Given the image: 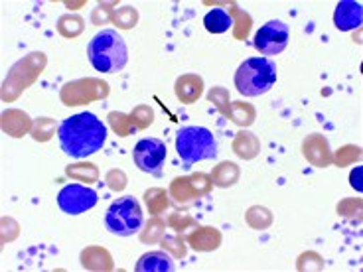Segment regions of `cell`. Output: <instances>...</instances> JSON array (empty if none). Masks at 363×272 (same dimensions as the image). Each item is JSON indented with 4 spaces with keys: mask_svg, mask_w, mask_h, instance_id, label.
<instances>
[{
    "mask_svg": "<svg viewBox=\"0 0 363 272\" xmlns=\"http://www.w3.org/2000/svg\"><path fill=\"white\" fill-rule=\"evenodd\" d=\"M166 144L158 138H143L135 144L133 150V160L135 166L145 174H160V168L166 162Z\"/></svg>",
    "mask_w": 363,
    "mask_h": 272,
    "instance_id": "obj_8",
    "label": "cell"
},
{
    "mask_svg": "<svg viewBox=\"0 0 363 272\" xmlns=\"http://www.w3.org/2000/svg\"><path fill=\"white\" fill-rule=\"evenodd\" d=\"M289 40H291L289 26L282 20H271L259 28V32L255 34L253 45L263 55H279L286 50Z\"/></svg>",
    "mask_w": 363,
    "mask_h": 272,
    "instance_id": "obj_7",
    "label": "cell"
},
{
    "mask_svg": "<svg viewBox=\"0 0 363 272\" xmlns=\"http://www.w3.org/2000/svg\"><path fill=\"white\" fill-rule=\"evenodd\" d=\"M233 24V20L229 16V12L223 8L209 10L208 14L203 16V26L209 34H223Z\"/></svg>",
    "mask_w": 363,
    "mask_h": 272,
    "instance_id": "obj_11",
    "label": "cell"
},
{
    "mask_svg": "<svg viewBox=\"0 0 363 272\" xmlns=\"http://www.w3.org/2000/svg\"><path fill=\"white\" fill-rule=\"evenodd\" d=\"M57 138L65 154L75 160H82L99 152L105 146L107 127L97 115L83 110L62 120V125L57 128Z\"/></svg>",
    "mask_w": 363,
    "mask_h": 272,
    "instance_id": "obj_1",
    "label": "cell"
},
{
    "mask_svg": "<svg viewBox=\"0 0 363 272\" xmlns=\"http://www.w3.org/2000/svg\"><path fill=\"white\" fill-rule=\"evenodd\" d=\"M89 64L99 73H118L128 62V50L117 30H101L87 45Z\"/></svg>",
    "mask_w": 363,
    "mask_h": 272,
    "instance_id": "obj_2",
    "label": "cell"
},
{
    "mask_svg": "<svg viewBox=\"0 0 363 272\" xmlns=\"http://www.w3.org/2000/svg\"><path fill=\"white\" fill-rule=\"evenodd\" d=\"M277 65L269 57H249L235 73V87L243 97H259L274 87Z\"/></svg>",
    "mask_w": 363,
    "mask_h": 272,
    "instance_id": "obj_3",
    "label": "cell"
},
{
    "mask_svg": "<svg viewBox=\"0 0 363 272\" xmlns=\"http://www.w3.org/2000/svg\"><path fill=\"white\" fill-rule=\"evenodd\" d=\"M136 272H172L176 268L172 256L164 251H152L143 254L136 263Z\"/></svg>",
    "mask_w": 363,
    "mask_h": 272,
    "instance_id": "obj_10",
    "label": "cell"
},
{
    "mask_svg": "<svg viewBox=\"0 0 363 272\" xmlns=\"http://www.w3.org/2000/svg\"><path fill=\"white\" fill-rule=\"evenodd\" d=\"M145 223V215L138 200L133 196L118 198L109 205L105 213V227L113 235L118 237H133L136 235Z\"/></svg>",
    "mask_w": 363,
    "mask_h": 272,
    "instance_id": "obj_5",
    "label": "cell"
},
{
    "mask_svg": "<svg viewBox=\"0 0 363 272\" xmlns=\"http://www.w3.org/2000/svg\"><path fill=\"white\" fill-rule=\"evenodd\" d=\"M176 152L186 166L218 158V140L206 127H182L176 135Z\"/></svg>",
    "mask_w": 363,
    "mask_h": 272,
    "instance_id": "obj_4",
    "label": "cell"
},
{
    "mask_svg": "<svg viewBox=\"0 0 363 272\" xmlns=\"http://www.w3.org/2000/svg\"><path fill=\"white\" fill-rule=\"evenodd\" d=\"M99 201L97 191L82 183H67L57 193V208L67 215H82L93 209Z\"/></svg>",
    "mask_w": 363,
    "mask_h": 272,
    "instance_id": "obj_6",
    "label": "cell"
},
{
    "mask_svg": "<svg viewBox=\"0 0 363 272\" xmlns=\"http://www.w3.org/2000/svg\"><path fill=\"white\" fill-rule=\"evenodd\" d=\"M363 24V6L355 0H342L337 2L334 12V26L340 32H352Z\"/></svg>",
    "mask_w": 363,
    "mask_h": 272,
    "instance_id": "obj_9",
    "label": "cell"
}]
</instances>
